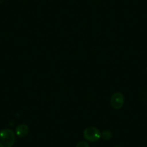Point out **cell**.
<instances>
[{"instance_id": "obj_7", "label": "cell", "mask_w": 147, "mask_h": 147, "mask_svg": "<svg viewBox=\"0 0 147 147\" xmlns=\"http://www.w3.org/2000/svg\"><path fill=\"white\" fill-rule=\"evenodd\" d=\"M114 147H123V146H115Z\"/></svg>"}, {"instance_id": "obj_5", "label": "cell", "mask_w": 147, "mask_h": 147, "mask_svg": "<svg viewBox=\"0 0 147 147\" xmlns=\"http://www.w3.org/2000/svg\"><path fill=\"white\" fill-rule=\"evenodd\" d=\"M113 137V134L111 131H108V130H105V131H102L101 133V138L105 141H108L110 138Z\"/></svg>"}, {"instance_id": "obj_3", "label": "cell", "mask_w": 147, "mask_h": 147, "mask_svg": "<svg viewBox=\"0 0 147 147\" xmlns=\"http://www.w3.org/2000/svg\"><path fill=\"white\" fill-rule=\"evenodd\" d=\"M125 103L124 95L120 92H116L110 97V104L114 109H121Z\"/></svg>"}, {"instance_id": "obj_4", "label": "cell", "mask_w": 147, "mask_h": 147, "mask_svg": "<svg viewBox=\"0 0 147 147\" xmlns=\"http://www.w3.org/2000/svg\"><path fill=\"white\" fill-rule=\"evenodd\" d=\"M29 133V128L26 124H20L15 129V134L20 138H24L28 136Z\"/></svg>"}, {"instance_id": "obj_6", "label": "cell", "mask_w": 147, "mask_h": 147, "mask_svg": "<svg viewBox=\"0 0 147 147\" xmlns=\"http://www.w3.org/2000/svg\"><path fill=\"white\" fill-rule=\"evenodd\" d=\"M76 147H90L88 143L85 141H81L77 144Z\"/></svg>"}, {"instance_id": "obj_8", "label": "cell", "mask_w": 147, "mask_h": 147, "mask_svg": "<svg viewBox=\"0 0 147 147\" xmlns=\"http://www.w3.org/2000/svg\"><path fill=\"white\" fill-rule=\"evenodd\" d=\"M146 71H147V67H146Z\"/></svg>"}, {"instance_id": "obj_2", "label": "cell", "mask_w": 147, "mask_h": 147, "mask_svg": "<svg viewBox=\"0 0 147 147\" xmlns=\"http://www.w3.org/2000/svg\"><path fill=\"white\" fill-rule=\"evenodd\" d=\"M84 138L90 142H96L101 138V132L95 127H88L83 132Z\"/></svg>"}, {"instance_id": "obj_1", "label": "cell", "mask_w": 147, "mask_h": 147, "mask_svg": "<svg viewBox=\"0 0 147 147\" xmlns=\"http://www.w3.org/2000/svg\"><path fill=\"white\" fill-rule=\"evenodd\" d=\"M16 141V136L12 130L5 128L0 131V147H12Z\"/></svg>"}]
</instances>
